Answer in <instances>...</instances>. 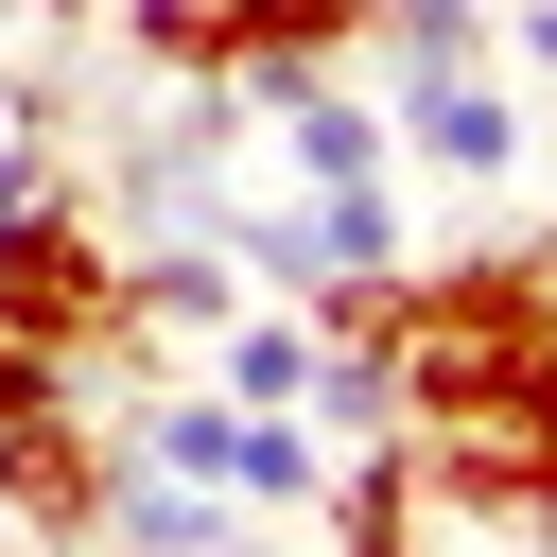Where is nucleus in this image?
Wrapping results in <instances>:
<instances>
[{
    "instance_id": "1a4fd4ad",
    "label": "nucleus",
    "mask_w": 557,
    "mask_h": 557,
    "mask_svg": "<svg viewBox=\"0 0 557 557\" xmlns=\"http://www.w3.org/2000/svg\"><path fill=\"white\" fill-rule=\"evenodd\" d=\"M296 418H313L331 453H348V435H400V366H383V331H331V348H313V400H296Z\"/></svg>"
},
{
    "instance_id": "9d476101",
    "label": "nucleus",
    "mask_w": 557,
    "mask_h": 557,
    "mask_svg": "<svg viewBox=\"0 0 557 557\" xmlns=\"http://www.w3.org/2000/svg\"><path fill=\"white\" fill-rule=\"evenodd\" d=\"M505 453H522V487H540V540H557V331L522 348V383H505V418H487Z\"/></svg>"
},
{
    "instance_id": "0eeeda50",
    "label": "nucleus",
    "mask_w": 557,
    "mask_h": 557,
    "mask_svg": "<svg viewBox=\"0 0 557 557\" xmlns=\"http://www.w3.org/2000/svg\"><path fill=\"white\" fill-rule=\"evenodd\" d=\"M313 348H331V331H313L296 296H244V313L209 331V383H226V400H261V418H296V400H313Z\"/></svg>"
},
{
    "instance_id": "39448f33",
    "label": "nucleus",
    "mask_w": 557,
    "mask_h": 557,
    "mask_svg": "<svg viewBox=\"0 0 557 557\" xmlns=\"http://www.w3.org/2000/svg\"><path fill=\"white\" fill-rule=\"evenodd\" d=\"M226 313H244V261H226L209 226H139V244H122V331H191V348H209Z\"/></svg>"
},
{
    "instance_id": "7ed1b4c3",
    "label": "nucleus",
    "mask_w": 557,
    "mask_h": 557,
    "mask_svg": "<svg viewBox=\"0 0 557 557\" xmlns=\"http://www.w3.org/2000/svg\"><path fill=\"white\" fill-rule=\"evenodd\" d=\"M383 139L435 174V191H505L522 174V139H540V104H522V70H383Z\"/></svg>"
},
{
    "instance_id": "f257e3e1",
    "label": "nucleus",
    "mask_w": 557,
    "mask_h": 557,
    "mask_svg": "<svg viewBox=\"0 0 557 557\" xmlns=\"http://www.w3.org/2000/svg\"><path fill=\"white\" fill-rule=\"evenodd\" d=\"M540 331H557V226L540 244H470V261H400V313H383L400 435H487Z\"/></svg>"
},
{
    "instance_id": "6e6552de",
    "label": "nucleus",
    "mask_w": 557,
    "mask_h": 557,
    "mask_svg": "<svg viewBox=\"0 0 557 557\" xmlns=\"http://www.w3.org/2000/svg\"><path fill=\"white\" fill-rule=\"evenodd\" d=\"M191 17H209L226 70H261V52H366V0H191Z\"/></svg>"
},
{
    "instance_id": "423d86ee",
    "label": "nucleus",
    "mask_w": 557,
    "mask_h": 557,
    "mask_svg": "<svg viewBox=\"0 0 557 557\" xmlns=\"http://www.w3.org/2000/svg\"><path fill=\"white\" fill-rule=\"evenodd\" d=\"M87 540H122V557H244V505H226V487H191V470H139V453H122Z\"/></svg>"
},
{
    "instance_id": "f03ea898",
    "label": "nucleus",
    "mask_w": 557,
    "mask_h": 557,
    "mask_svg": "<svg viewBox=\"0 0 557 557\" xmlns=\"http://www.w3.org/2000/svg\"><path fill=\"white\" fill-rule=\"evenodd\" d=\"M0 348H52V366L139 348V331H122V226H104L87 191H17V209H0Z\"/></svg>"
},
{
    "instance_id": "9b49d317",
    "label": "nucleus",
    "mask_w": 557,
    "mask_h": 557,
    "mask_svg": "<svg viewBox=\"0 0 557 557\" xmlns=\"http://www.w3.org/2000/svg\"><path fill=\"white\" fill-rule=\"evenodd\" d=\"M0 557H17V522H0Z\"/></svg>"
},
{
    "instance_id": "20e7f679",
    "label": "nucleus",
    "mask_w": 557,
    "mask_h": 557,
    "mask_svg": "<svg viewBox=\"0 0 557 557\" xmlns=\"http://www.w3.org/2000/svg\"><path fill=\"white\" fill-rule=\"evenodd\" d=\"M313 557H435V470H418V435H348V453H331Z\"/></svg>"
}]
</instances>
